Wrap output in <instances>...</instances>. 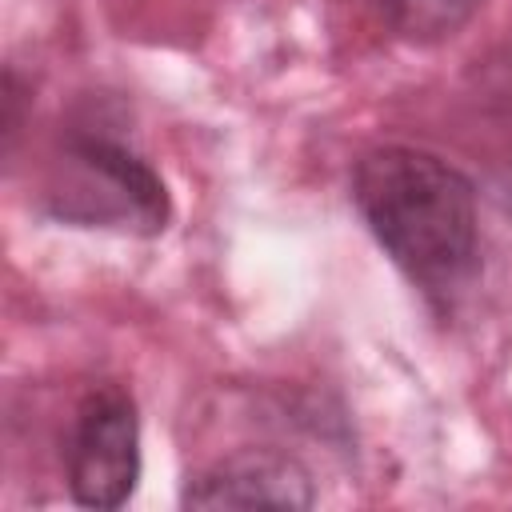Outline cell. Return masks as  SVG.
<instances>
[{
    "label": "cell",
    "instance_id": "1",
    "mask_svg": "<svg viewBox=\"0 0 512 512\" xmlns=\"http://www.w3.org/2000/svg\"><path fill=\"white\" fill-rule=\"evenodd\" d=\"M352 204L384 256L432 304H452L480 272L472 180L444 156L380 144L352 168Z\"/></svg>",
    "mask_w": 512,
    "mask_h": 512
},
{
    "label": "cell",
    "instance_id": "2",
    "mask_svg": "<svg viewBox=\"0 0 512 512\" xmlns=\"http://www.w3.org/2000/svg\"><path fill=\"white\" fill-rule=\"evenodd\" d=\"M44 212L76 228L160 236L172 220V196L164 176L132 144L100 124H76L52 160Z\"/></svg>",
    "mask_w": 512,
    "mask_h": 512
},
{
    "label": "cell",
    "instance_id": "3",
    "mask_svg": "<svg viewBox=\"0 0 512 512\" xmlns=\"http://www.w3.org/2000/svg\"><path fill=\"white\" fill-rule=\"evenodd\" d=\"M64 480L80 508H120L140 480V416L120 384H96L76 404L64 440Z\"/></svg>",
    "mask_w": 512,
    "mask_h": 512
},
{
    "label": "cell",
    "instance_id": "4",
    "mask_svg": "<svg viewBox=\"0 0 512 512\" xmlns=\"http://www.w3.org/2000/svg\"><path fill=\"white\" fill-rule=\"evenodd\" d=\"M316 504V480L312 472L292 456L276 448H236L208 468H200L184 492L180 508H312Z\"/></svg>",
    "mask_w": 512,
    "mask_h": 512
},
{
    "label": "cell",
    "instance_id": "5",
    "mask_svg": "<svg viewBox=\"0 0 512 512\" xmlns=\"http://www.w3.org/2000/svg\"><path fill=\"white\" fill-rule=\"evenodd\" d=\"M484 0H364V8L408 44H436L456 36Z\"/></svg>",
    "mask_w": 512,
    "mask_h": 512
},
{
    "label": "cell",
    "instance_id": "6",
    "mask_svg": "<svg viewBox=\"0 0 512 512\" xmlns=\"http://www.w3.org/2000/svg\"><path fill=\"white\" fill-rule=\"evenodd\" d=\"M20 100H24V92H20V76H16V68H8V72H4V152L16 148V136H20V128H24Z\"/></svg>",
    "mask_w": 512,
    "mask_h": 512
}]
</instances>
